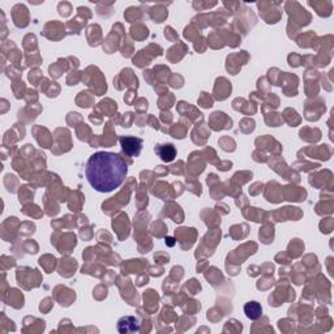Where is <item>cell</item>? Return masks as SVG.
<instances>
[{"mask_svg":"<svg viewBox=\"0 0 334 334\" xmlns=\"http://www.w3.org/2000/svg\"><path fill=\"white\" fill-rule=\"evenodd\" d=\"M128 166L121 156L111 151H97L86 162L85 175L97 192H113L123 184Z\"/></svg>","mask_w":334,"mask_h":334,"instance_id":"obj_1","label":"cell"},{"mask_svg":"<svg viewBox=\"0 0 334 334\" xmlns=\"http://www.w3.org/2000/svg\"><path fill=\"white\" fill-rule=\"evenodd\" d=\"M120 145L123 151L130 157H137L141 153L142 140L139 137L123 136L120 137Z\"/></svg>","mask_w":334,"mask_h":334,"instance_id":"obj_2","label":"cell"},{"mask_svg":"<svg viewBox=\"0 0 334 334\" xmlns=\"http://www.w3.org/2000/svg\"><path fill=\"white\" fill-rule=\"evenodd\" d=\"M140 329L139 320L133 316H125L121 317L118 322V330L121 334H128V333H136Z\"/></svg>","mask_w":334,"mask_h":334,"instance_id":"obj_3","label":"cell"},{"mask_svg":"<svg viewBox=\"0 0 334 334\" xmlns=\"http://www.w3.org/2000/svg\"><path fill=\"white\" fill-rule=\"evenodd\" d=\"M156 153L160 156V158L163 162H171V161H174L175 156H176V150H175L174 145H171V144L156 146Z\"/></svg>","mask_w":334,"mask_h":334,"instance_id":"obj_4","label":"cell"},{"mask_svg":"<svg viewBox=\"0 0 334 334\" xmlns=\"http://www.w3.org/2000/svg\"><path fill=\"white\" fill-rule=\"evenodd\" d=\"M244 314L248 319L251 320H258L261 317L263 314V308H261L260 303L258 302H249L244 305Z\"/></svg>","mask_w":334,"mask_h":334,"instance_id":"obj_5","label":"cell"}]
</instances>
